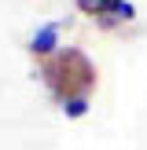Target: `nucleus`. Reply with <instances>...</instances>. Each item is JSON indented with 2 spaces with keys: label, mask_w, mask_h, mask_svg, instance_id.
<instances>
[{
  "label": "nucleus",
  "mask_w": 147,
  "mask_h": 150,
  "mask_svg": "<svg viewBox=\"0 0 147 150\" xmlns=\"http://www.w3.org/2000/svg\"><path fill=\"white\" fill-rule=\"evenodd\" d=\"M107 11H114L118 18H132V4H125V0H110Z\"/></svg>",
  "instance_id": "f03ea898"
},
{
  "label": "nucleus",
  "mask_w": 147,
  "mask_h": 150,
  "mask_svg": "<svg viewBox=\"0 0 147 150\" xmlns=\"http://www.w3.org/2000/svg\"><path fill=\"white\" fill-rule=\"evenodd\" d=\"M55 26H44V29H37L33 33V40H29V48L37 51V55H48V51H55Z\"/></svg>",
  "instance_id": "f257e3e1"
},
{
  "label": "nucleus",
  "mask_w": 147,
  "mask_h": 150,
  "mask_svg": "<svg viewBox=\"0 0 147 150\" xmlns=\"http://www.w3.org/2000/svg\"><path fill=\"white\" fill-rule=\"evenodd\" d=\"M81 7H85V11H107L110 7V0H77Z\"/></svg>",
  "instance_id": "20e7f679"
},
{
  "label": "nucleus",
  "mask_w": 147,
  "mask_h": 150,
  "mask_svg": "<svg viewBox=\"0 0 147 150\" xmlns=\"http://www.w3.org/2000/svg\"><path fill=\"white\" fill-rule=\"evenodd\" d=\"M85 106H88V103L81 99V95H74V99H66V114H70V117H81V114H85Z\"/></svg>",
  "instance_id": "7ed1b4c3"
}]
</instances>
